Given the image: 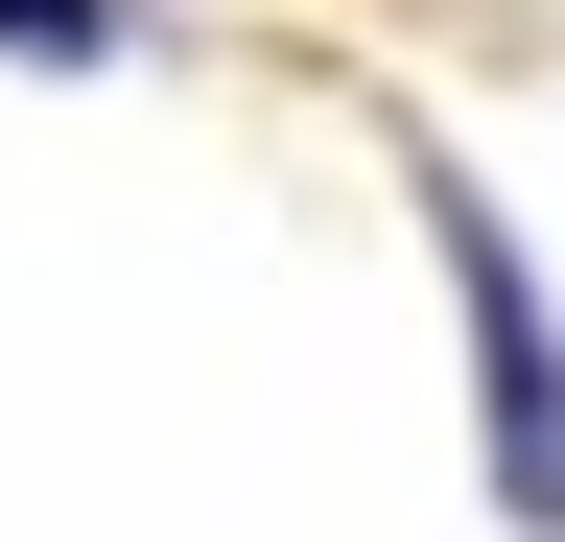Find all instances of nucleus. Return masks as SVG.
<instances>
[{"label":"nucleus","instance_id":"2","mask_svg":"<svg viewBox=\"0 0 565 542\" xmlns=\"http://www.w3.org/2000/svg\"><path fill=\"white\" fill-rule=\"evenodd\" d=\"M141 0H0V72H118Z\"/></svg>","mask_w":565,"mask_h":542},{"label":"nucleus","instance_id":"1","mask_svg":"<svg viewBox=\"0 0 565 542\" xmlns=\"http://www.w3.org/2000/svg\"><path fill=\"white\" fill-rule=\"evenodd\" d=\"M401 189H424V259H448V307H471V448H494V519H542V542H565V307H542L519 213H494L448 142H424Z\"/></svg>","mask_w":565,"mask_h":542}]
</instances>
